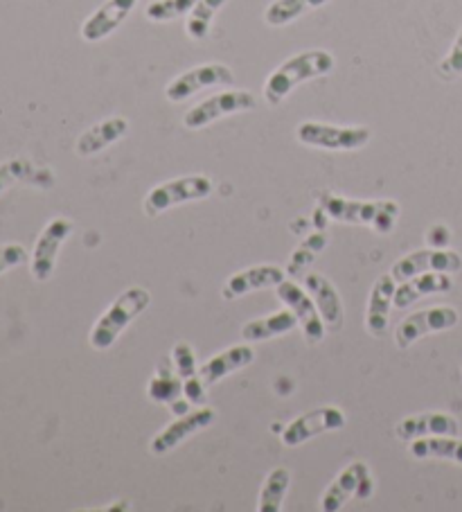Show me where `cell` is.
I'll return each instance as SVG.
<instances>
[{
    "mask_svg": "<svg viewBox=\"0 0 462 512\" xmlns=\"http://www.w3.org/2000/svg\"><path fill=\"white\" fill-rule=\"evenodd\" d=\"M253 359H255V350L251 346H233L224 352H219V355H215L210 361H206L199 373L203 377V382L212 386L221 382L224 377H228L230 373H235V370L253 364Z\"/></svg>",
    "mask_w": 462,
    "mask_h": 512,
    "instance_id": "cb8c5ba5",
    "label": "cell"
},
{
    "mask_svg": "<svg viewBox=\"0 0 462 512\" xmlns=\"http://www.w3.org/2000/svg\"><path fill=\"white\" fill-rule=\"evenodd\" d=\"M197 0H151L147 5V19L154 23H167L179 19V16H188Z\"/></svg>",
    "mask_w": 462,
    "mask_h": 512,
    "instance_id": "1f68e13d",
    "label": "cell"
},
{
    "mask_svg": "<svg viewBox=\"0 0 462 512\" xmlns=\"http://www.w3.org/2000/svg\"><path fill=\"white\" fill-rule=\"evenodd\" d=\"M151 303V296L147 289L142 287H131L113 300V305L109 307V312H104L100 316V321L93 325L91 330V346L95 350H109L115 341H118L124 328L147 310Z\"/></svg>",
    "mask_w": 462,
    "mask_h": 512,
    "instance_id": "3957f363",
    "label": "cell"
},
{
    "mask_svg": "<svg viewBox=\"0 0 462 512\" xmlns=\"http://www.w3.org/2000/svg\"><path fill=\"white\" fill-rule=\"evenodd\" d=\"M438 73H440L444 79L462 77V30L458 32L456 41H453L451 50L447 52V57H444V59L440 61Z\"/></svg>",
    "mask_w": 462,
    "mask_h": 512,
    "instance_id": "d6a6232c",
    "label": "cell"
},
{
    "mask_svg": "<svg viewBox=\"0 0 462 512\" xmlns=\"http://www.w3.org/2000/svg\"><path fill=\"white\" fill-rule=\"evenodd\" d=\"M460 431V422L449 413H417V416L404 418L395 427V436L399 440H417L426 436H456Z\"/></svg>",
    "mask_w": 462,
    "mask_h": 512,
    "instance_id": "2e32d148",
    "label": "cell"
},
{
    "mask_svg": "<svg viewBox=\"0 0 462 512\" xmlns=\"http://www.w3.org/2000/svg\"><path fill=\"white\" fill-rule=\"evenodd\" d=\"M296 138L302 145L327 149V152H357L370 143L372 131L368 127H336L307 120L298 125Z\"/></svg>",
    "mask_w": 462,
    "mask_h": 512,
    "instance_id": "277c9868",
    "label": "cell"
},
{
    "mask_svg": "<svg viewBox=\"0 0 462 512\" xmlns=\"http://www.w3.org/2000/svg\"><path fill=\"white\" fill-rule=\"evenodd\" d=\"M397 280L386 273L375 280L370 291V300H368V312H366V328L372 334V337L379 339L384 337L390 323V310L395 305V291H397Z\"/></svg>",
    "mask_w": 462,
    "mask_h": 512,
    "instance_id": "ac0fdd59",
    "label": "cell"
},
{
    "mask_svg": "<svg viewBox=\"0 0 462 512\" xmlns=\"http://www.w3.org/2000/svg\"><path fill=\"white\" fill-rule=\"evenodd\" d=\"M305 289H307V294L314 298L318 312H321L323 321L330 325V328L336 330L339 325H343L341 296L332 282L323 276V273H307Z\"/></svg>",
    "mask_w": 462,
    "mask_h": 512,
    "instance_id": "44dd1931",
    "label": "cell"
},
{
    "mask_svg": "<svg viewBox=\"0 0 462 512\" xmlns=\"http://www.w3.org/2000/svg\"><path fill=\"white\" fill-rule=\"evenodd\" d=\"M212 190H215V183H212L206 174L183 176V179L167 181L163 185H156L154 190H149L142 208H145L147 217H158L165 213V210L181 206V203L208 199Z\"/></svg>",
    "mask_w": 462,
    "mask_h": 512,
    "instance_id": "5b68a950",
    "label": "cell"
},
{
    "mask_svg": "<svg viewBox=\"0 0 462 512\" xmlns=\"http://www.w3.org/2000/svg\"><path fill=\"white\" fill-rule=\"evenodd\" d=\"M411 454L415 458H442V461H453L462 465V440L453 436H426L411 440Z\"/></svg>",
    "mask_w": 462,
    "mask_h": 512,
    "instance_id": "4316f807",
    "label": "cell"
},
{
    "mask_svg": "<svg viewBox=\"0 0 462 512\" xmlns=\"http://www.w3.org/2000/svg\"><path fill=\"white\" fill-rule=\"evenodd\" d=\"M462 269V255L451 249H422L404 255L397 260L390 269V276L397 282H404L413 276L429 271H442V273H458Z\"/></svg>",
    "mask_w": 462,
    "mask_h": 512,
    "instance_id": "30bf717a",
    "label": "cell"
},
{
    "mask_svg": "<svg viewBox=\"0 0 462 512\" xmlns=\"http://www.w3.org/2000/svg\"><path fill=\"white\" fill-rule=\"evenodd\" d=\"M426 240L433 246V249H447L449 242H451V231L447 226H433L429 233H426Z\"/></svg>",
    "mask_w": 462,
    "mask_h": 512,
    "instance_id": "e575fe53",
    "label": "cell"
},
{
    "mask_svg": "<svg viewBox=\"0 0 462 512\" xmlns=\"http://www.w3.org/2000/svg\"><path fill=\"white\" fill-rule=\"evenodd\" d=\"M28 260V253L21 244H5L0 246V276L7 273L10 269L21 267V264Z\"/></svg>",
    "mask_w": 462,
    "mask_h": 512,
    "instance_id": "836d02e7",
    "label": "cell"
},
{
    "mask_svg": "<svg viewBox=\"0 0 462 512\" xmlns=\"http://www.w3.org/2000/svg\"><path fill=\"white\" fill-rule=\"evenodd\" d=\"M147 395L158 404L170 406L176 416H183V413L190 411L188 404L181 402V395H185L181 377H176L167 366L158 368V373L149 379Z\"/></svg>",
    "mask_w": 462,
    "mask_h": 512,
    "instance_id": "d4e9b609",
    "label": "cell"
},
{
    "mask_svg": "<svg viewBox=\"0 0 462 512\" xmlns=\"http://www.w3.org/2000/svg\"><path fill=\"white\" fill-rule=\"evenodd\" d=\"M228 0H197V5L192 7L188 14V23H185V32L194 41H203L210 34L212 21L219 14L221 7H224Z\"/></svg>",
    "mask_w": 462,
    "mask_h": 512,
    "instance_id": "f546056e",
    "label": "cell"
},
{
    "mask_svg": "<svg viewBox=\"0 0 462 512\" xmlns=\"http://www.w3.org/2000/svg\"><path fill=\"white\" fill-rule=\"evenodd\" d=\"M70 233H73V222L66 217L52 219V222L43 228V233L39 235L37 246H34V253H32L34 280L46 282L52 276L61 244L68 240Z\"/></svg>",
    "mask_w": 462,
    "mask_h": 512,
    "instance_id": "4fadbf2b",
    "label": "cell"
},
{
    "mask_svg": "<svg viewBox=\"0 0 462 512\" xmlns=\"http://www.w3.org/2000/svg\"><path fill=\"white\" fill-rule=\"evenodd\" d=\"M453 289V280L449 273L442 271H429L420 273V276H413L404 282H399L395 291V307L397 310H406L408 305H413L415 300L431 294H447Z\"/></svg>",
    "mask_w": 462,
    "mask_h": 512,
    "instance_id": "d6986e66",
    "label": "cell"
},
{
    "mask_svg": "<svg viewBox=\"0 0 462 512\" xmlns=\"http://www.w3.org/2000/svg\"><path fill=\"white\" fill-rule=\"evenodd\" d=\"M282 280H287V271L275 267V264H262V267H253L230 276L224 289H221V296H224V300H235L251 294V291L278 287Z\"/></svg>",
    "mask_w": 462,
    "mask_h": 512,
    "instance_id": "e0dca14e",
    "label": "cell"
},
{
    "mask_svg": "<svg viewBox=\"0 0 462 512\" xmlns=\"http://www.w3.org/2000/svg\"><path fill=\"white\" fill-rule=\"evenodd\" d=\"M14 183H30L37 188H52L55 185V174L46 167H37L28 158H12L0 165V194Z\"/></svg>",
    "mask_w": 462,
    "mask_h": 512,
    "instance_id": "7402d4cb",
    "label": "cell"
},
{
    "mask_svg": "<svg viewBox=\"0 0 462 512\" xmlns=\"http://www.w3.org/2000/svg\"><path fill=\"white\" fill-rule=\"evenodd\" d=\"M323 213L341 224L368 226L372 231L388 235L393 231L399 217V203L381 199V201H354L339 197L334 192H316Z\"/></svg>",
    "mask_w": 462,
    "mask_h": 512,
    "instance_id": "6da1fadb",
    "label": "cell"
},
{
    "mask_svg": "<svg viewBox=\"0 0 462 512\" xmlns=\"http://www.w3.org/2000/svg\"><path fill=\"white\" fill-rule=\"evenodd\" d=\"M129 134V120L127 118H120V116H113V118H106L102 122H97L88 131H84L82 136L77 138V145H75V152L77 156L88 158V156H95L100 154L102 149L111 147L113 143H118L120 138H124Z\"/></svg>",
    "mask_w": 462,
    "mask_h": 512,
    "instance_id": "ffe728a7",
    "label": "cell"
},
{
    "mask_svg": "<svg viewBox=\"0 0 462 512\" xmlns=\"http://www.w3.org/2000/svg\"><path fill=\"white\" fill-rule=\"evenodd\" d=\"M255 104H257L255 95L248 91H239V88L237 91H221L185 113L183 125L188 129H203L219 118L251 111L255 109Z\"/></svg>",
    "mask_w": 462,
    "mask_h": 512,
    "instance_id": "52a82bcc",
    "label": "cell"
},
{
    "mask_svg": "<svg viewBox=\"0 0 462 512\" xmlns=\"http://www.w3.org/2000/svg\"><path fill=\"white\" fill-rule=\"evenodd\" d=\"M278 298L293 314H296L302 334H305V339L312 343V346H316V343H321L325 339L323 316L318 312L314 298L309 296L305 289L298 287L296 282L282 280L278 285Z\"/></svg>",
    "mask_w": 462,
    "mask_h": 512,
    "instance_id": "8fae6325",
    "label": "cell"
},
{
    "mask_svg": "<svg viewBox=\"0 0 462 512\" xmlns=\"http://www.w3.org/2000/svg\"><path fill=\"white\" fill-rule=\"evenodd\" d=\"M174 364H176V373H179L181 382H183V393L185 400L192 404H203L206 402V391H203V377L197 373V355H194L192 346L188 343H179L172 350Z\"/></svg>",
    "mask_w": 462,
    "mask_h": 512,
    "instance_id": "603a6c76",
    "label": "cell"
},
{
    "mask_svg": "<svg viewBox=\"0 0 462 512\" xmlns=\"http://www.w3.org/2000/svg\"><path fill=\"white\" fill-rule=\"evenodd\" d=\"M217 420V413L208 409V406H199V409H192L183 416L176 418L172 425H167L161 434H158L154 440H151V454L163 456L167 452H172L174 447H179L183 440H188L190 436L199 434V431L208 429L212 422Z\"/></svg>",
    "mask_w": 462,
    "mask_h": 512,
    "instance_id": "5bb4252c",
    "label": "cell"
},
{
    "mask_svg": "<svg viewBox=\"0 0 462 512\" xmlns=\"http://www.w3.org/2000/svg\"><path fill=\"white\" fill-rule=\"evenodd\" d=\"M345 413L336 406H321V409H314L305 413L287 425L282 431V443L287 447H300L307 440L325 434V431H339L345 427Z\"/></svg>",
    "mask_w": 462,
    "mask_h": 512,
    "instance_id": "7c38bea8",
    "label": "cell"
},
{
    "mask_svg": "<svg viewBox=\"0 0 462 512\" xmlns=\"http://www.w3.org/2000/svg\"><path fill=\"white\" fill-rule=\"evenodd\" d=\"M330 3V0H273V3L264 10V21L273 25V28H282V25L293 23L300 19L302 14L318 10Z\"/></svg>",
    "mask_w": 462,
    "mask_h": 512,
    "instance_id": "83f0119b",
    "label": "cell"
},
{
    "mask_svg": "<svg viewBox=\"0 0 462 512\" xmlns=\"http://www.w3.org/2000/svg\"><path fill=\"white\" fill-rule=\"evenodd\" d=\"M375 492V479L368 470L366 463H350L345 470L336 476L330 483V488L325 490L321 499L323 512H339L350 499L368 501Z\"/></svg>",
    "mask_w": 462,
    "mask_h": 512,
    "instance_id": "8992f818",
    "label": "cell"
},
{
    "mask_svg": "<svg viewBox=\"0 0 462 512\" xmlns=\"http://www.w3.org/2000/svg\"><path fill=\"white\" fill-rule=\"evenodd\" d=\"M235 75L226 64H203L197 68L185 70L183 75L174 77L165 88V97L174 104H181L197 95L203 88L212 86H233Z\"/></svg>",
    "mask_w": 462,
    "mask_h": 512,
    "instance_id": "ba28073f",
    "label": "cell"
},
{
    "mask_svg": "<svg viewBox=\"0 0 462 512\" xmlns=\"http://www.w3.org/2000/svg\"><path fill=\"white\" fill-rule=\"evenodd\" d=\"M334 55L327 50H305L293 55L273 70L264 82V97L271 107H278L287 100L293 88L309 79L330 75L334 70Z\"/></svg>",
    "mask_w": 462,
    "mask_h": 512,
    "instance_id": "7a4b0ae2",
    "label": "cell"
},
{
    "mask_svg": "<svg viewBox=\"0 0 462 512\" xmlns=\"http://www.w3.org/2000/svg\"><path fill=\"white\" fill-rule=\"evenodd\" d=\"M136 5L138 0H106V3L97 7V10L84 21L82 39L88 43L106 39L129 19V14Z\"/></svg>",
    "mask_w": 462,
    "mask_h": 512,
    "instance_id": "9a60e30c",
    "label": "cell"
},
{
    "mask_svg": "<svg viewBox=\"0 0 462 512\" xmlns=\"http://www.w3.org/2000/svg\"><path fill=\"white\" fill-rule=\"evenodd\" d=\"M291 483V472L287 467H275V470L266 476V481L260 490V499H257V510L260 512H280L284 497H287Z\"/></svg>",
    "mask_w": 462,
    "mask_h": 512,
    "instance_id": "f1b7e54d",
    "label": "cell"
},
{
    "mask_svg": "<svg viewBox=\"0 0 462 512\" xmlns=\"http://www.w3.org/2000/svg\"><path fill=\"white\" fill-rule=\"evenodd\" d=\"M327 242H330V235H327L325 231H318V233H312L309 237H305L298 244V249L291 253V260H289V267H287V273L291 278H298L305 273V267H309L318 255H321L325 251Z\"/></svg>",
    "mask_w": 462,
    "mask_h": 512,
    "instance_id": "4dcf8cb0",
    "label": "cell"
},
{
    "mask_svg": "<svg viewBox=\"0 0 462 512\" xmlns=\"http://www.w3.org/2000/svg\"><path fill=\"white\" fill-rule=\"evenodd\" d=\"M296 325H298L296 314H293L287 307V310L275 312L271 316H264V319L248 321L242 328V339L248 341V343L275 339V337H282V334H287L291 330H296Z\"/></svg>",
    "mask_w": 462,
    "mask_h": 512,
    "instance_id": "484cf974",
    "label": "cell"
},
{
    "mask_svg": "<svg viewBox=\"0 0 462 512\" xmlns=\"http://www.w3.org/2000/svg\"><path fill=\"white\" fill-rule=\"evenodd\" d=\"M460 321L458 310L453 307H431V310L415 312L397 325L395 330V346L399 350L411 348L415 341H420L426 334L444 332L456 328Z\"/></svg>",
    "mask_w": 462,
    "mask_h": 512,
    "instance_id": "9c48e42d",
    "label": "cell"
}]
</instances>
